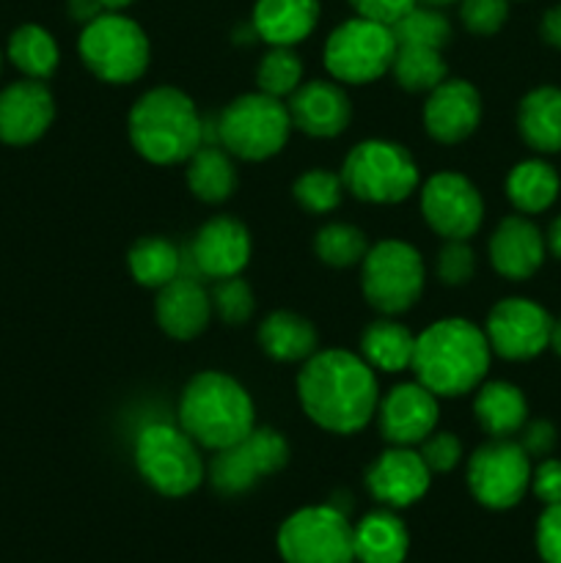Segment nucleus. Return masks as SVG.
<instances>
[{"mask_svg":"<svg viewBox=\"0 0 561 563\" xmlns=\"http://www.w3.org/2000/svg\"><path fill=\"white\" fill-rule=\"evenodd\" d=\"M258 91L275 99L292 97L302 82V60L292 47H270L256 69Z\"/></svg>","mask_w":561,"mask_h":563,"instance_id":"nucleus-37","label":"nucleus"},{"mask_svg":"<svg viewBox=\"0 0 561 563\" xmlns=\"http://www.w3.org/2000/svg\"><path fill=\"white\" fill-rule=\"evenodd\" d=\"M421 214L443 240H468L484 220L482 192L457 170L435 174L421 190Z\"/></svg>","mask_w":561,"mask_h":563,"instance_id":"nucleus-14","label":"nucleus"},{"mask_svg":"<svg viewBox=\"0 0 561 563\" xmlns=\"http://www.w3.org/2000/svg\"><path fill=\"white\" fill-rule=\"evenodd\" d=\"M292 192H295V201L300 203L306 212L328 214L341 203L344 181H341V174H330V170L324 168H311L308 174L297 176Z\"/></svg>","mask_w":561,"mask_h":563,"instance_id":"nucleus-38","label":"nucleus"},{"mask_svg":"<svg viewBox=\"0 0 561 563\" xmlns=\"http://www.w3.org/2000/svg\"><path fill=\"white\" fill-rule=\"evenodd\" d=\"M553 319L539 302L528 297H506L490 311L484 335L490 350L506 361H531L548 350Z\"/></svg>","mask_w":561,"mask_h":563,"instance_id":"nucleus-15","label":"nucleus"},{"mask_svg":"<svg viewBox=\"0 0 561 563\" xmlns=\"http://www.w3.org/2000/svg\"><path fill=\"white\" fill-rule=\"evenodd\" d=\"M77 53L99 80L113 86L138 80L152 58L143 27L121 11H105L97 20L82 25Z\"/></svg>","mask_w":561,"mask_h":563,"instance_id":"nucleus-6","label":"nucleus"},{"mask_svg":"<svg viewBox=\"0 0 561 563\" xmlns=\"http://www.w3.org/2000/svg\"><path fill=\"white\" fill-rule=\"evenodd\" d=\"M319 22V0H256L251 27L270 47L306 42Z\"/></svg>","mask_w":561,"mask_h":563,"instance_id":"nucleus-24","label":"nucleus"},{"mask_svg":"<svg viewBox=\"0 0 561 563\" xmlns=\"http://www.w3.org/2000/svg\"><path fill=\"white\" fill-rule=\"evenodd\" d=\"M154 313L165 335L179 341L196 339L212 319V297L204 289L201 280L182 273L163 289H157Z\"/></svg>","mask_w":561,"mask_h":563,"instance_id":"nucleus-22","label":"nucleus"},{"mask_svg":"<svg viewBox=\"0 0 561 563\" xmlns=\"http://www.w3.org/2000/svg\"><path fill=\"white\" fill-rule=\"evenodd\" d=\"M55 102L42 80L11 82L0 91V141L11 146H28L50 130Z\"/></svg>","mask_w":561,"mask_h":563,"instance_id":"nucleus-20","label":"nucleus"},{"mask_svg":"<svg viewBox=\"0 0 561 563\" xmlns=\"http://www.w3.org/2000/svg\"><path fill=\"white\" fill-rule=\"evenodd\" d=\"M531 489L544 506L561 504V460H542L531 471Z\"/></svg>","mask_w":561,"mask_h":563,"instance_id":"nucleus-44","label":"nucleus"},{"mask_svg":"<svg viewBox=\"0 0 561 563\" xmlns=\"http://www.w3.org/2000/svg\"><path fill=\"white\" fill-rule=\"evenodd\" d=\"M421 253L402 240H383L369 247L361 262V289L369 306L380 313L410 311L424 291Z\"/></svg>","mask_w":561,"mask_h":563,"instance_id":"nucleus-9","label":"nucleus"},{"mask_svg":"<svg viewBox=\"0 0 561 563\" xmlns=\"http://www.w3.org/2000/svg\"><path fill=\"white\" fill-rule=\"evenodd\" d=\"M517 126L534 152H561V88L539 86L528 91L517 110Z\"/></svg>","mask_w":561,"mask_h":563,"instance_id":"nucleus-26","label":"nucleus"},{"mask_svg":"<svg viewBox=\"0 0 561 563\" xmlns=\"http://www.w3.org/2000/svg\"><path fill=\"white\" fill-rule=\"evenodd\" d=\"M130 141L154 165L187 163L207 143L204 119L185 91L170 86L152 88L130 110Z\"/></svg>","mask_w":561,"mask_h":563,"instance_id":"nucleus-3","label":"nucleus"},{"mask_svg":"<svg viewBox=\"0 0 561 563\" xmlns=\"http://www.w3.org/2000/svg\"><path fill=\"white\" fill-rule=\"evenodd\" d=\"M0 64H3V58H0Z\"/></svg>","mask_w":561,"mask_h":563,"instance_id":"nucleus-53","label":"nucleus"},{"mask_svg":"<svg viewBox=\"0 0 561 563\" xmlns=\"http://www.w3.org/2000/svg\"><path fill=\"white\" fill-rule=\"evenodd\" d=\"M179 427L204 449H229L256 427L248 390L234 377L201 372L185 385L179 399Z\"/></svg>","mask_w":561,"mask_h":563,"instance_id":"nucleus-4","label":"nucleus"},{"mask_svg":"<svg viewBox=\"0 0 561 563\" xmlns=\"http://www.w3.org/2000/svg\"><path fill=\"white\" fill-rule=\"evenodd\" d=\"M341 181L361 201L399 203L418 187V165L399 143L372 137L346 154Z\"/></svg>","mask_w":561,"mask_h":563,"instance_id":"nucleus-8","label":"nucleus"},{"mask_svg":"<svg viewBox=\"0 0 561 563\" xmlns=\"http://www.w3.org/2000/svg\"><path fill=\"white\" fill-rule=\"evenodd\" d=\"M468 487L487 509H512L531 487V456L509 438L490 440L468 462Z\"/></svg>","mask_w":561,"mask_h":563,"instance_id":"nucleus-12","label":"nucleus"},{"mask_svg":"<svg viewBox=\"0 0 561 563\" xmlns=\"http://www.w3.org/2000/svg\"><path fill=\"white\" fill-rule=\"evenodd\" d=\"M187 258L201 278L220 280L240 275L251 258V234L240 220L218 214V218L207 220L193 236Z\"/></svg>","mask_w":561,"mask_h":563,"instance_id":"nucleus-17","label":"nucleus"},{"mask_svg":"<svg viewBox=\"0 0 561 563\" xmlns=\"http://www.w3.org/2000/svg\"><path fill=\"white\" fill-rule=\"evenodd\" d=\"M550 350L556 352V355H561V319H556L553 328H550Z\"/></svg>","mask_w":561,"mask_h":563,"instance_id":"nucleus-50","label":"nucleus"},{"mask_svg":"<svg viewBox=\"0 0 561 563\" xmlns=\"http://www.w3.org/2000/svg\"><path fill=\"white\" fill-rule=\"evenodd\" d=\"M416 335L394 319H377L361 335V357L380 372L399 374L413 368Z\"/></svg>","mask_w":561,"mask_h":563,"instance_id":"nucleus-29","label":"nucleus"},{"mask_svg":"<svg viewBox=\"0 0 561 563\" xmlns=\"http://www.w3.org/2000/svg\"><path fill=\"white\" fill-rule=\"evenodd\" d=\"M314 251H317L319 262L322 264L344 269L363 262V256L369 253V240L358 225L328 223L317 231Z\"/></svg>","mask_w":561,"mask_h":563,"instance_id":"nucleus-36","label":"nucleus"},{"mask_svg":"<svg viewBox=\"0 0 561 563\" xmlns=\"http://www.w3.org/2000/svg\"><path fill=\"white\" fill-rule=\"evenodd\" d=\"M476 273V253L468 240H446L438 253V278L446 286H465Z\"/></svg>","mask_w":561,"mask_h":563,"instance_id":"nucleus-41","label":"nucleus"},{"mask_svg":"<svg viewBox=\"0 0 561 563\" xmlns=\"http://www.w3.org/2000/svg\"><path fill=\"white\" fill-rule=\"evenodd\" d=\"M418 0H350V5L355 9L358 16H366V20L385 22V25H394L405 11H410Z\"/></svg>","mask_w":561,"mask_h":563,"instance_id":"nucleus-45","label":"nucleus"},{"mask_svg":"<svg viewBox=\"0 0 561 563\" xmlns=\"http://www.w3.org/2000/svg\"><path fill=\"white\" fill-rule=\"evenodd\" d=\"M209 297H212V311H218V317L226 324H245L253 317V308H256L251 286L240 275L220 278Z\"/></svg>","mask_w":561,"mask_h":563,"instance_id":"nucleus-39","label":"nucleus"},{"mask_svg":"<svg viewBox=\"0 0 561 563\" xmlns=\"http://www.w3.org/2000/svg\"><path fill=\"white\" fill-rule=\"evenodd\" d=\"M292 130H302L311 137H336L350 126L352 102L339 82L311 80L300 82L289 97Z\"/></svg>","mask_w":561,"mask_h":563,"instance_id":"nucleus-21","label":"nucleus"},{"mask_svg":"<svg viewBox=\"0 0 561 563\" xmlns=\"http://www.w3.org/2000/svg\"><path fill=\"white\" fill-rule=\"evenodd\" d=\"M542 38L550 44V47L561 49V5H553V9L544 11L542 16Z\"/></svg>","mask_w":561,"mask_h":563,"instance_id":"nucleus-48","label":"nucleus"},{"mask_svg":"<svg viewBox=\"0 0 561 563\" xmlns=\"http://www.w3.org/2000/svg\"><path fill=\"white\" fill-rule=\"evenodd\" d=\"M185 179L196 198L207 203H223L226 198H231L237 187V170L234 163H231V154L220 143L218 146L215 143H201L196 154L187 159Z\"/></svg>","mask_w":561,"mask_h":563,"instance_id":"nucleus-30","label":"nucleus"},{"mask_svg":"<svg viewBox=\"0 0 561 563\" xmlns=\"http://www.w3.org/2000/svg\"><path fill=\"white\" fill-rule=\"evenodd\" d=\"M138 473L152 484L160 495L182 498L204 482V462L198 443L174 423L154 421L138 432L135 438Z\"/></svg>","mask_w":561,"mask_h":563,"instance_id":"nucleus-7","label":"nucleus"},{"mask_svg":"<svg viewBox=\"0 0 561 563\" xmlns=\"http://www.w3.org/2000/svg\"><path fill=\"white\" fill-rule=\"evenodd\" d=\"M418 445H421L418 454H421V460L427 462V467L432 473L454 471L462 460V443L451 432H432Z\"/></svg>","mask_w":561,"mask_h":563,"instance_id":"nucleus-42","label":"nucleus"},{"mask_svg":"<svg viewBox=\"0 0 561 563\" xmlns=\"http://www.w3.org/2000/svg\"><path fill=\"white\" fill-rule=\"evenodd\" d=\"M99 3H102L108 11H121L127 9V5L135 3V0H99Z\"/></svg>","mask_w":561,"mask_h":563,"instance_id":"nucleus-51","label":"nucleus"},{"mask_svg":"<svg viewBox=\"0 0 561 563\" xmlns=\"http://www.w3.org/2000/svg\"><path fill=\"white\" fill-rule=\"evenodd\" d=\"M374 416L391 445H418L438 427V396L421 383H402L377 401Z\"/></svg>","mask_w":561,"mask_h":563,"instance_id":"nucleus-16","label":"nucleus"},{"mask_svg":"<svg viewBox=\"0 0 561 563\" xmlns=\"http://www.w3.org/2000/svg\"><path fill=\"white\" fill-rule=\"evenodd\" d=\"M391 71L396 82L410 93H429L449 77L443 55L432 47H396Z\"/></svg>","mask_w":561,"mask_h":563,"instance_id":"nucleus-34","label":"nucleus"},{"mask_svg":"<svg viewBox=\"0 0 561 563\" xmlns=\"http://www.w3.org/2000/svg\"><path fill=\"white\" fill-rule=\"evenodd\" d=\"M473 412L484 432L493 440L512 438L528 421V401L522 390L512 383H487L479 388Z\"/></svg>","mask_w":561,"mask_h":563,"instance_id":"nucleus-27","label":"nucleus"},{"mask_svg":"<svg viewBox=\"0 0 561 563\" xmlns=\"http://www.w3.org/2000/svg\"><path fill=\"white\" fill-rule=\"evenodd\" d=\"M396 38V47H432L443 49V44L449 42L451 25L446 20V14L435 5H413L410 11L399 16V20L391 25Z\"/></svg>","mask_w":561,"mask_h":563,"instance_id":"nucleus-35","label":"nucleus"},{"mask_svg":"<svg viewBox=\"0 0 561 563\" xmlns=\"http://www.w3.org/2000/svg\"><path fill=\"white\" fill-rule=\"evenodd\" d=\"M520 445L528 456H548L556 445V427L550 421H526Z\"/></svg>","mask_w":561,"mask_h":563,"instance_id":"nucleus-46","label":"nucleus"},{"mask_svg":"<svg viewBox=\"0 0 561 563\" xmlns=\"http://www.w3.org/2000/svg\"><path fill=\"white\" fill-rule=\"evenodd\" d=\"M482 121V97L476 88L460 77H446L438 88L427 93L424 102V126L438 143H460L476 132Z\"/></svg>","mask_w":561,"mask_h":563,"instance_id":"nucleus-19","label":"nucleus"},{"mask_svg":"<svg viewBox=\"0 0 561 563\" xmlns=\"http://www.w3.org/2000/svg\"><path fill=\"white\" fill-rule=\"evenodd\" d=\"M322 55L333 80L346 82V86H363V82H374L385 71H391L396 38L385 22L352 16L330 33Z\"/></svg>","mask_w":561,"mask_h":563,"instance_id":"nucleus-10","label":"nucleus"},{"mask_svg":"<svg viewBox=\"0 0 561 563\" xmlns=\"http://www.w3.org/2000/svg\"><path fill=\"white\" fill-rule=\"evenodd\" d=\"M297 399L324 432L355 434L377 412V377L361 355L346 350L314 352L297 377Z\"/></svg>","mask_w":561,"mask_h":563,"instance_id":"nucleus-1","label":"nucleus"},{"mask_svg":"<svg viewBox=\"0 0 561 563\" xmlns=\"http://www.w3.org/2000/svg\"><path fill=\"white\" fill-rule=\"evenodd\" d=\"M185 253L165 236H141L127 253L132 278L148 289H163L165 284L182 275Z\"/></svg>","mask_w":561,"mask_h":563,"instance_id":"nucleus-32","label":"nucleus"},{"mask_svg":"<svg viewBox=\"0 0 561 563\" xmlns=\"http://www.w3.org/2000/svg\"><path fill=\"white\" fill-rule=\"evenodd\" d=\"M421 3H427V5H435V9H440V5L457 3V0H421Z\"/></svg>","mask_w":561,"mask_h":563,"instance_id":"nucleus-52","label":"nucleus"},{"mask_svg":"<svg viewBox=\"0 0 561 563\" xmlns=\"http://www.w3.org/2000/svg\"><path fill=\"white\" fill-rule=\"evenodd\" d=\"M537 550L544 563H561V504L544 506L537 522Z\"/></svg>","mask_w":561,"mask_h":563,"instance_id":"nucleus-43","label":"nucleus"},{"mask_svg":"<svg viewBox=\"0 0 561 563\" xmlns=\"http://www.w3.org/2000/svg\"><path fill=\"white\" fill-rule=\"evenodd\" d=\"M258 344L273 361L300 363L317 352V328L292 311H273L258 324Z\"/></svg>","mask_w":561,"mask_h":563,"instance_id":"nucleus-28","label":"nucleus"},{"mask_svg":"<svg viewBox=\"0 0 561 563\" xmlns=\"http://www.w3.org/2000/svg\"><path fill=\"white\" fill-rule=\"evenodd\" d=\"M289 462V443L284 434L267 427H253L240 443L220 449L209 465V484L220 495H242L264 476H273Z\"/></svg>","mask_w":561,"mask_h":563,"instance_id":"nucleus-13","label":"nucleus"},{"mask_svg":"<svg viewBox=\"0 0 561 563\" xmlns=\"http://www.w3.org/2000/svg\"><path fill=\"white\" fill-rule=\"evenodd\" d=\"M544 247H548V251L561 262V214L550 223L548 234H544Z\"/></svg>","mask_w":561,"mask_h":563,"instance_id":"nucleus-49","label":"nucleus"},{"mask_svg":"<svg viewBox=\"0 0 561 563\" xmlns=\"http://www.w3.org/2000/svg\"><path fill=\"white\" fill-rule=\"evenodd\" d=\"M509 0H460V20L476 36H493L506 25Z\"/></svg>","mask_w":561,"mask_h":563,"instance_id":"nucleus-40","label":"nucleus"},{"mask_svg":"<svg viewBox=\"0 0 561 563\" xmlns=\"http://www.w3.org/2000/svg\"><path fill=\"white\" fill-rule=\"evenodd\" d=\"M432 471L413 445H391L366 473V487L388 509H405L427 495Z\"/></svg>","mask_w":561,"mask_h":563,"instance_id":"nucleus-18","label":"nucleus"},{"mask_svg":"<svg viewBox=\"0 0 561 563\" xmlns=\"http://www.w3.org/2000/svg\"><path fill=\"white\" fill-rule=\"evenodd\" d=\"M58 44L42 25H22L9 38V60L31 80H44L58 66Z\"/></svg>","mask_w":561,"mask_h":563,"instance_id":"nucleus-33","label":"nucleus"},{"mask_svg":"<svg viewBox=\"0 0 561 563\" xmlns=\"http://www.w3.org/2000/svg\"><path fill=\"white\" fill-rule=\"evenodd\" d=\"M292 132L289 110L270 93H242L231 99L215 121V141L240 159H267L286 146Z\"/></svg>","mask_w":561,"mask_h":563,"instance_id":"nucleus-5","label":"nucleus"},{"mask_svg":"<svg viewBox=\"0 0 561 563\" xmlns=\"http://www.w3.org/2000/svg\"><path fill=\"white\" fill-rule=\"evenodd\" d=\"M278 553L286 563H352L350 520L336 506H306L280 526Z\"/></svg>","mask_w":561,"mask_h":563,"instance_id":"nucleus-11","label":"nucleus"},{"mask_svg":"<svg viewBox=\"0 0 561 563\" xmlns=\"http://www.w3.org/2000/svg\"><path fill=\"white\" fill-rule=\"evenodd\" d=\"M561 192V179L544 159H522L506 176V196L522 214H539L553 207Z\"/></svg>","mask_w":561,"mask_h":563,"instance_id":"nucleus-31","label":"nucleus"},{"mask_svg":"<svg viewBox=\"0 0 561 563\" xmlns=\"http://www.w3.org/2000/svg\"><path fill=\"white\" fill-rule=\"evenodd\" d=\"M490 264L498 275L509 280H526L542 267L544 236L537 225L522 214H509L490 236Z\"/></svg>","mask_w":561,"mask_h":563,"instance_id":"nucleus-23","label":"nucleus"},{"mask_svg":"<svg viewBox=\"0 0 561 563\" xmlns=\"http://www.w3.org/2000/svg\"><path fill=\"white\" fill-rule=\"evenodd\" d=\"M352 550L358 563H402L410 550V537L391 509L369 511L352 528Z\"/></svg>","mask_w":561,"mask_h":563,"instance_id":"nucleus-25","label":"nucleus"},{"mask_svg":"<svg viewBox=\"0 0 561 563\" xmlns=\"http://www.w3.org/2000/svg\"><path fill=\"white\" fill-rule=\"evenodd\" d=\"M105 5L99 0H69V16L80 25H88L91 20H97L99 14H105Z\"/></svg>","mask_w":561,"mask_h":563,"instance_id":"nucleus-47","label":"nucleus"},{"mask_svg":"<svg viewBox=\"0 0 561 563\" xmlns=\"http://www.w3.org/2000/svg\"><path fill=\"white\" fill-rule=\"evenodd\" d=\"M490 341L479 324L451 317L429 324L416 335L418 383L435 396H465L482 385L490 372Z\"/></svg>","mask_w":561,"mask_h":563,"instance_id":"nucleus-2","label":"nucleus"}]
</instances>
